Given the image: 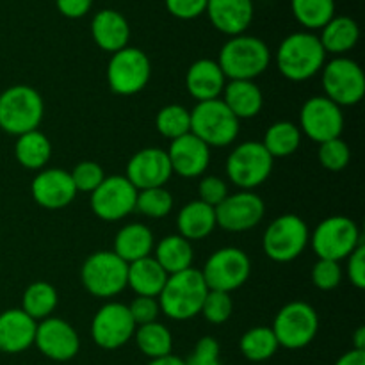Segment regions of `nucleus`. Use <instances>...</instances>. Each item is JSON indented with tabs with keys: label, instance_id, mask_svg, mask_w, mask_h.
Wrapping results in <instances>:
<instances>
[{
	"label": "nucleus",
	"instance_id": "52",
	"mask_svg": "<svg viewBox=\"0 0 365 365\" xmlns=\"http://www.w3.org/2000/svg\"><path fill=\"white\" fill-rule=\"evenodd\" d=\"M353 349L365 351V328L360 327L353 335Z\"/></svg>",
	"mask_w": 365,
	"mask_h": 365
},
{
	"label": "nucleus",
	"instance_id": "50",
	"mask_svg": "<svg viewBox=\"0 0 365 365\" xmlns=\"http://www.w3.org/2000/svg\"><path fill=\"white\" fill-rule=\"evenodd\" d=\"M335 365H365V351L349 349L335 362Z\"/></svg>",
	"mask_w": 365,
	"mask_h": 365
},
{
	"label": "nucleus",
	"instance_id": "37",
	"mask_svg": "<svg viewBox=\"0 0 365 365\" xmlns=\"http://www.w3.org/2000/svg\"><path fill=\"white\" fill-rule=\"evenodd\" d=\"M292 13L303 27L323 29L335 16V0H291Z\"/></svg>",
	"mask_w": 365,
	"mask_h": 365
},
{
	"label": "nucleus",
	"instance_id": "18",
	"mask_svg": "<svg viewBox=\"0 0 365 365\" xmlns=\"http://www.w3.org/2000/svg\"><path fill=\"white\" fill-rule=\"evenodd\" d=\"M34 344L46 359L53 362H68L77 356L81 339L70 323L59 317H46L36 328Z\"/></svg>",
	"mask_w": 365,
	"mask_h": 365
},
{
	"label": "nucleus",
	"instance_id": "36",
	"mask_svg": "<svg viewBox=\"0 0 365 365\" xmlns=\"http://www.w3.org/2000/svg\"><path fill=\"white\" fill-rule=\"evenodd\" d=\"M239 348L250 362H266L277 353L280 346L271 328L255 327L242 335Z\"/></svg>",
	"mask_w": 365,
	"mask_h": 365
},
{
	"label": "nucleus",
	"instance_id": "29",
	"mask_svg": "<svg viewBox=\"0 0 365 365\" xmlns=\"http://www.w3.org/2000/svg\"><path fill=\"white\" fill-rule=\"evenodd\" d=\"M153 246V234L141 223H130L121 228L114 239V253L127 264L150 257Z\"/></svg>",
	"mask_w": 365,
	"mask_h": 365
},
{
	"label": "nucleus",
	"instance_id": "45",
	"mask_svg": "<svg viewBox=\"0 0 365 365\" xmlns=\"http://www.w3.org/2000/svg\"><path fill=\"white\" fill-rule=\"evenodd\" d=\"M198 195H200V202L207 203V205L216 209V207L228 196V189H227V184H225L220 177L209 175V177L202 178V182H200Z\"/></svg>",
	"mask_w": 365,
	"mask_h": 365
},
{
	"label": "nucleus",
	"instance_id": "6",
	"mask_svg": "<svg viewBox=\"0 0 365 365\" xmlns=\"http://www.w3.org/2000/svg\"><path fill=\"white\" fill-rule=\"evenodd\" d=\"M310 242L317 259L339 262L348 259L353 250L362 245L364 235L351 217L331 216L314 228Z\"/></svg>",
	"mask_w": 365,
	"mask_h": 365
},
{
	"label": "nucleus",
	"instance_id": "8",
	"mask_svg": "<svg viewBox=\"0 0 365 365\" xmlns=\"http://www.w3.org/2000/svg\"><path fill=\"white\" fill-rule=\"evenodd\" d=\"M274 159L260 141H245L227 159V175L242 191H253L269 178Z\"/></svg>",
	"mask_w": 365,
	"mask_h": 365
},
{
	"label": "nucleus",
	"instance_id": "41",
	"mask_svg": "<svg viewBox=\"0 0 365 365\" xmlns=\"http://www.w3.org/2000/svg\"><path fill=\"white\" fill-rule=\"evenodd\" d=\"M232 312H234V302H232L228 292L221 291H209L202 305V310H200L205 321L212 324L227 323L230 319Z\"/></svg>",
	"mask_w": 365,
	"mask_h": 365
},
{
	"label": "nucleus",
	"instance_id": "31",
	"mask_svg": "<svg viewBox=\"0 0 365 365\" xmlns=\"http://www.w3.org/2000/svg\"><path fill=\"white\" fill-rule=\"evenodd\" d=\"M192 257L195 253H192L191 242L178 234L160 239L155 246V260L166 271L168 277L189 269L192 264Z\"/></svg>",
	"mask_w": 365,
	"mask_h": 365
},
{
	"label": "nucleus",
	"instance_id": "15",
	"mask_svg": "<svg viewBox=\"0 0 365 365\" xmlns=\"http://www.w3.org/2000/svg\"><path fill=\"white\" fill-rule=\"evenodd\" d=\"M138 189L121 175L103 178L91 192V209L100 220L120 221L135 209Z\"/></svg>",
	"mask_w": 365,
	"mask_h": 365
},
{
	"label": "nucleus",
	"instance_id": "28",
	"mask_svg": "<svg viewBox=\"0 0 365 365\" xmlns=\"http://www.w3.org/2000/svg\"><path fill=\"white\" fill-rule=\"evenodd\" d=\"M166 280L168 273L157 264L155 259H152V257H145V259L128 264L127 285L138 296L159 298Z\"/></svg>",
	"mask_w": 365,
	"mask_h": 365
},
{
	"label": "nucleus",
	"instance_id": "13",
	"mask_svg": "<svg viewBox=\"0 0 365 365\" xmlns=\"http://www.w3.org/2000/svg\"><path fill=\"white\" fill-rule=\"evenodd\" d=\"M323 88L327 98L342 106H355L365 95V75L356 61L335 57L323 68Z\"/></svg>",
	"mask_w": 365,
	"mask_h": 365
},
{
	"label": "nucleus",
	"instance_id": "38",
	"mask_svg": "<svg viewBox=\"0 0 365 365\" xmlns=\"http://www.w3.org/2000/svg\"><path fill=\"white\" fill-rule=\"evenodd\" d=\"M155 127L160 135L173 141L191 132V113L185 107L171 103L157 113Z\"/></svg>",
	"mask_w": 365,
	"mask_h": 365
},
{
	"label": "nucleus",
	"instance_id": "23",
	"mask_svg": "<svg viewBox=\"0 0 365 365\" xmlns=\"http://www.w3.org/2000/svg\"><path fill=\"white\" fill-rule=\"evenodd\" d=\"M36 323L21 309H9L0 314V351L16 355L34 344Z\"/></svg>",
	"mask_w": 365,
	"mask_h": 365
},
{
	"label": "nucleus",
	"instance_id": "51",
	"mask_svg": "<svg viewBox=\"0 0 365 365\" xmlns=\"http://www.w3.org/2000/svg\"><path fill=\"white\" fill-rule=\"evenodd\" d=\"M146 365H185V362L182 359H178V356L168 355V356H160V359L150 360Z\"/></svg>",
	"mask_w": 365,
	"mask_h": 365
},
{
	"label": "nucleus",
	"instance_id": "2",
	"mask_svg": "<svg viewBox=\"0 0 365 365\" xmlns=\"http://www.w3.org/2000/svg\"><path fill=\"white\" fill-rule=\"evenodd\" d=\"M327 52L319 36L312 32H294L280 43L277 64L280 73L292 82H303L319 73L324 66Z\"/></svg>",
	"mask_w": 365,
	"mask_h": 365
},
{
	"label": "nucleus",
	"instance_id": "47",
	"mask_svg": "<svg viewBox=\"0 0 365 365\" xmlns=\"http://www.w3.org/2000/svg\"><path fill=\"white\" fill-rule=\"evenodd\" d=\"M170 14L180 20H192L205 13L207 0H164Z\"/></svg>",
	"mask_w": 365,
	"mask_h": 365
},
{
	"label": "nucleus",
	"instance_id": "33",
	"mask_svg": "<svg viewBox=\"0 0 365 365\" xmlns=\"http://www.w3.org/2000/svg\"><path fill=\"white\" fill-rule=\"evenodd\" d=\"M299 143H302V130L294 123L277 121L266 130L262 145L273 159H282L292 155L299 148Z\"/></svg>",
	"mask_w": 365,
	"mask_h": 365
},
{
	"label": "nucleus",
	"instance_id": "26",
	"mask_svg": "<svg viewBox=\"0 0 365 365\" xmlns=\"http://www.w3.org/2000/svg\"><path fill=\"white\" fill-rule=\"evenodd\" d=\"M216 227V209L200 200L189 202L187 205L182 207L177 216L178 235L187 239L189 242L209 237Z\"/></svg>",
	"mask_w": 365,
	"mask_h": 365
},
{
	"label": "nucleus",
	"instance_id": "5",
	"mask_svg": "<svg viewBox=\"0 0 365 365\" xmlns=\"http://www.w3.org/2000/svg\"><path fill=\"white\" fill-rule=\"evenodd\" d=\"M191 113V134L207 146H228L237 139L239 120L230 113L223 100L198 102Z\"/></svg>",
	"mask_w": 365,
	"mask_h": 365
},
{
	"label": "nucleus",
	"instance_id": "1",
	"mask_svg": "<svg viewBox=\"0 0 365 365\" xmlns=\"http://www.w3.org/2000/svg\"><path fill=\"white\" fill-rule=\"evenodd\" d=\"M209 294L202 271L189 269L170 274L159 294L160 312L173 321H187L198 316Z\"/></svg>",
	"mask_w": 365,
	"mask_h": 365
},
{
	"label": "nucleus",
	"instance_id": "7",
	"mask_svg": "<svg viewBox=\"0 0 365 365\" xmlns=\"http://www.w3.org/2000/svg\"><path fill=\"white\" fill-rule=\"evenodd\" d=\"M128 264L114 252H95L84 260L81 280L95 298H113L127 287Z\"/></svg>",
	"mask_w": 365,
	"mask_h": 365
},
{
	"label": "nucleus",
	"instance_id": "14",
	"mask_svg": "<svg viewBox=\"0 0 365 365\" xmlns=\"http://www.w3.org/2000/svg\"><path fill=\"white\" fill-rule=\"evenodd\" d=\"M299 127L312 141L324 143L341 138L344 130V114L337 103L327 96H312L299 113Z\"/></svg>",
	"mask_w": 365,
	"mask_h": 365
},
{
	"label": "nucleus",
	"instance_id": "10",
	"mask_svg": "<svg viewBox=\"0 0 365 365\" xmlns=\"http://www.w3.org/2000/svg\"><path fill=\"white\" fill-rule=\"evenodd\" d=\"M152 77V63L143 50L125 46L110 56L107 64V82L110 91L130 96L143 91Z\"/></svg>",
	"mask_w": 365,
	"mask_h": 365
},
{
	"label": "nucleus",
	"instance_id": "20",
	"mask_svg": "<svg viewBox=\"0 0 365 365\" xmlns=\"http://www.w3.org/2000/svg\"><path fill=\"white\" fill-rule=\"evenodd\" d=\"M31 192L39 207L48 210L64 209L77 196L70 173L61 168L41 170L31 184Z\"/></svg>",
	"mask_w": 365,
	"mask_h": 365
},
{
	"label": "nucleus",
	"instance_id": "46",
	"mask_svg": "<svg viewBox=\"0 0 365 365\" xmlns=\"http://www.w3.org/2000/svg\"><path fill=\"white\" fill-rule=\"evenodd\" d=\"M128 312H130L135 327H141V324H148V323H153V321H157V316H159L160 312V307L155 298L138 296V298L128 305Z\"/></svg>",
	"mask_w": 365,
	"mask_h": 365
},
{
	"label": "nucleus",
	"instance_id": "4",
	"mask_svg": "<svg viewBox=\"0 0 365 365\" xmlns=\"http://www.w3.org/2000/svg\"><path fill=\"white\" fill-rule=\"evenodd\" d=\"M45 114V103L34 88L16 84L0 93V128L7 134L21 135L38 130Z\"/></svg>",
	"mask_w": 365,
	"mask_h": 365
},
{
	"label": "nucleus",
	"instance_id": "39",
	"mask_svg": "<svg viewBox=\"0 0 365 365\" xmlns=\"http://www.w3.org/2000/svg\"><path fill=\"white\" fill-rule=\"evenodd\" d=\"M171 209H173V196L164 187H152L138 191L134 210H138L143 216L159 220V217L168 216Z\"/></svg>",
	"mask_w": 365,
	"mask_h": 365
},
{
	"label": "nucleus",
	"instance_id": "49",
	"mask_svg": "<svg viewBox=\"0 0 365 365\" xmlns=\"http://www.w3.org/2000/svg\"><path fill=\"white\" fill-rule=\"evenodd\" d=\"M57 9L66 18H82L89 13L93 0H56Z\"/></svg>",
	"mask_w": 365,
	"mask_h": 365
},
{
	"label": "nucleus",
	"instance_id": "16",
	"mask_svg": "<svg viewBox=\"0 0 365 365\" xmlns=\"http://www.w3.org/2000/svg\"><path fill=\"white\" fill-rule=\"evenodd\" d=\"M128 307L123 303H106L95 314L91 323V337L102 349H118L127 344L135 331Z\"/></svg>",
	"mask_w": 365,
	"mask_h": 365
},
{
	"label": "nucleus",
	"instance_id": "40",
	"mask_svg": "<svg viewBox=\"0 0 365 365\" xmlns=\"http://www.w3.org/2000/svg\"><path fill=\"white\" fill-rule=\"evenodd\" d=\"M317 155H319V163L323 164L324 170L334 171V173L344 170L349 164V159H351L349 146L341 138L321 143Z\"/></svg>",
	"mask_w": 365,
	"mask_h": 365
},
{
	"label": "nucleus",
	"instance_id": "24",
	"mask_svg": "<svg viewBox=\"0 0 365 365\" xmlns=\"http://www.w3.org/2000/svg\"><path fill=\"white\" fill-rule=\"evenodd\" d=\"M225 86H227V77L221 71L217 61L198 59L189 66L185 73V88L189 95L198 102L220 98Z\"/></svg>",
	"mask_w": 365,
	"mask_h": 365
},
{
	"label": "nucleus",
	"instance_id": "9",
	"mask_svg": "<svg viewBox=\"0 0 365 365\" xmlns=\"http://www.w3.org/2000/svg\"><path fill=\"white\" fill-rule=\"evenodd\" d=\"M310 241L309 227L296 214H284L267 225L264 232V252L274 262H292Z\"/></svg>",
	"mask_w": 365,
	"mask_h": 365
},
{
	"label": "nucleus",
	"instance_id": "48",
	"mask_svg": "<svg viewBox=\"0 0 365 365\" xmlns=\"http://www.w3.org/2000/svg\"><path fill=\"white\" fill-rule=\"evenodd\" d=\"M348 277L356 289H365V246H356L348 257Z\"/></svg>",
	"mask_w": 365,
	"mask_h": 365
},
{
	"label": "nucleus",
	"instance_id": "35",
	"mask_svg": "<svg viewBox=\"0 0 365 365\" xmlns=\"http://www.w3.org/2000/svg\"><path fill=\"white\" fill-rule=\"evenodd\" d=\"M57 307V291L46 282H34L29 285L21 298V310L34 321H43Z\"/></svg>",
	"mask_w": 365,
	"mask_h": 365
},
{
	"label": "nucleus",
	"instance_id": "42",
	"mask_svg": "<svg viewBox=\"0 0 365 365\" xmlns=\"http://www.w3.org/2000/svg\"><path fill=\"white\" fill-rule=\"evenodd\" d=\"M70 177L71 180H73L77 192H93L100 184H102L106 175H103V170L100 164L93 163V160H84V163H78L77 166L73 168Z\"/></svg>",
	"mask_w": 365,
	"mask_h": 365
},
{
	"label": "nucleus",
	"instance_id": "11",
	"mask_svg": "<svg viewBox=\"0 0 365 365\" xmlns=\"http://www.w3.org/2000/svg\"><path fill=\"white\" fill-rule=\"evenodd\" d=\"M319 317L312 305L305 302L287 303L273 321V334L278 346L285 349H302L317 335Z\"/></svg>",
	"mask_w": 365,
	"mask_h": 365
},
{
	"label": "nucleus",
	"instance_id": "12",
	"mask_svg": "<svg viewBox=\"0 0 365 365\" xmlns=\"http://www.w3.org/2000/svg\"><path fill=\"white\" fill-rule=\"evenodd\" d=\"M252 273V260L239 248H221L207 259L202 269L209 291H221L230 294L242 287Z\"/></svg>",
	"mask_w": 365,
	"mask_h": 365
},
{
	"label": "nucleus",
	"instance_id": "19",
	"mask_svg": "<svg viewBox=\"0 0 365 365\" xmlns=\"http://www.w3.org/2000/svg\"><path fill=\"white\" fill-rule=\"evenodd\" d=\"M171 171L168 153L160 148H145L135 152L127 164V178L138 191L152 187H164Z\"/></svg>",
	"mask_w": 365,
	"mask_h": 365
},
{
	"label": "nucleus",
	"instance_id": "44",
	"mask_svg": "<svg viewBox=\"0 0 365 365\" xmlns=\"http://www.w3.org/2000/svg\"><path fill=\"white\" fill-rule=\"evenodd\" d=\"M184 362L185 365H221L220 344L214 337H202Z\"/></svg>",
	"mask_w": 365,
	"mask_h": 365
},
{
	"label": "nucleus",
	"instance_id": "22",
	"mask_svg": "<svg viewBox=\"0 0 365 365\" xmlns=\"http://www.w3.org/2000/svg\"><path fill=\"white\" fill-rule=\"evenodd\" d=\"M205 13L220 32L245 34L253 20V0H207Z\"/></svg>",
	"mask_w": 365,
	"mask_h": 365
},
{
	"label": "nucleus",
	"instance_id": "25",
	"mask_svg": "<svg viewBox=\"0 0 365 365\" xmlns=\"http://www.w3.org/2000/svg\"><path fill=\"white\" fill-rule=\"evenodd\" d=\"M91 34L96 45L106 52L114 53L128 46L130 27L127 18L114 9H102L91 21Z\"/></svg>",
	"mask_w": 365,
	"mask_h": 365
},
{
	"label": "nucleus",
	"instance_id": "30",
	"mask_svg": "<svg viewBox=\"0 0 365 365\" xmlns=\"http://www.w3.org/2000/svg\"><path fill=\"white\" fill-rule=\"evenodd\" d=\"M360 29L356 21L349 16H334L323 27V34L319 41L324 52L330 53H346L359 43Z\"/></svg>",
	"mask_w": 365,
	"mask_h": 365
},
{
	"label": "nucleus",
	"instance_id": "17",
	"mask_svg": "<svg viewBox=\"0 0 365 365\" xmlns=\"http://www.w3.org/2000/svg\"><path fill=\"white\" fill-rule=\"evenodd\" d=\"M266 205L253 191H241L228 195L216 207V221L227 232H246L262 221Z\"/></svg>",
	"mask_w": 365,
	"mask_h": 365
},
{
	"label": "nucleus",
	"instance_id": "43",
	"mask_svg": "<svg viewBox=\"0 0 365 365\" xmlns=\"http://www.w3.org/2000/svg\"><path fill=\"white\" fill-rule=\"evenodd\" d=\"M342 280V269L339 262L319 259L312 267V282L319 291H331L339 287Z\"/></svg>",
	"mask_w": 365,
	"mask_h": 365
},
{
	"label": "nucleus",
	"instance_id": "27",
	"mask_svg": "<svg viewBox=\"0 0 365 365\" xmlns=\"http://www.w3.org/2000/svg\"><path fill=\"white\" fill-rule=\"evenodd\" d=\"M221 100L237 120L255 118L264 106L262 91L253 81L227 82Z\"/></svg>",
	"mask_w": 365,
	"mask_h": 365
},
{
	"label": "nucleus",
	"instance_id": "32",
	"mask_svg": "<svg viewBox=\"0 0 365 365\" xmlns=\"http://www.w3.org/2000/svg\"><path fill=\"white\" fill-rule=\"evenodd\" d=\"M52 155V143L43 132L31 130L18 135L14 145V157L27 170H43Z\"/></svg>",
	"mask_w": 365,
	"mask_h": 365
},
{
	"label": "nucleus",
	"instance_id": "34",
	"mask_svg": "<svg viewBox=\"0 0 365 365\" xmlns=\"http://www.w3.org/2000/svg\"><path fill=\"white\" fill-rule=\"evenodd\" d=\"M134 337L135 342H138V348L150 360L171 355V349H173L171 331L164 324L157 323V321L135 328Z\"/></svg>",
	"mask_w": 365,
	"mask_h": 365
},
{
	"label": "nucleus",
	"instance_id": "3",
	"mask_svg": "<svg viewBox=\"0 0 365 365\" xmlns=\"http://www.w3.org/2000/svg\"><path fill=\"white\" fill-rule=\"evenodd\" d=\"M271 63L269 46L255 36L239 34L228 39L220 50L217 64L230 81H253Z\"/></svg>",
	"mask_w": 365,
	"mask_h": 365
},
{
	"label": "nucleus",
	"instance_id": "21",
	"mask_svg": "<svg viewBox=\"0 0 365 365\" xmlns=\"http://www.w3.org/2000/svg\"><path fill=\"white\" fill-rule=\"evenodd\" d=\"M171 171L184 178H195L205 173L210 163V148L191 132L171 141L168 150Z\"/></svg>",
	"mask_w": 365,
	"mask_h": 365
}]
</instances>
